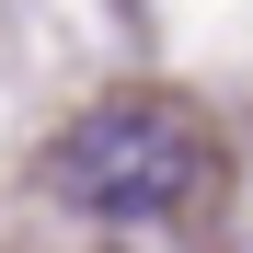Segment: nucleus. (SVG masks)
Segmentation results:
<instances>
[{"label": "nucleus", "mask_w": 253, "mask_h": 253, "mask_svg": "<svg viewBox=\"0 0 253 253\" xmlns=\"http://www.w3.org/2000/svg\"><path fill=\"white\" fill-rule=\"evenodd\" d=\"M219 173L207 115L173 92H104L46 138V196L81 219H184Z\"/></svg>", "instance_id": "f257e3e1"}]
</instances>
